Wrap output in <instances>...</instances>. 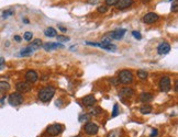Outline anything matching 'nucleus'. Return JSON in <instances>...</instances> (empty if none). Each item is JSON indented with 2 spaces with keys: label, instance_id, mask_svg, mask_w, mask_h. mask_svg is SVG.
Segmentation results:
<instances>
[{
  "label": "nucleus",
  "instance_id": "obj_32",
  "mask_svg": "<svg viewBox=\"0 0 178 137\" xmlns=\"http://www.w3.org/2000/svg\"><path fill=\"white\" fill-rule=\"evenodd\" d=\"M157 135V131L156 129H153V133H152V135H151V137H154Z\"/></svg>",
  "mask_w": 178,
  "mask_h": 137
},
{
  "label": "nucleus",
  "instance_id": "obj_4",
  "mask_svg": "<svg viewBox=\"0 0 178 137\" xmlns=\"http://www.w3.org/2000/svg\"><path fill=\"white\" fill-rule=\"evenodd\" d=\"M158 86H159V89H161V91L163 92H167L170 90V79L169 77H163V78L159 80V83H158Z\"/></svg>",
  "mask_w": 178,
  "mask_h": 137
},
{
  "label": "nucleus",
  "instance_id": "obj_20",
  "mask_svg": "<svg viewBox=\"0 0 178 137\" xmlns=\"http://www.w3.org/2000/svg\"><path fill=\"white\" fill-rule=\"evenodd\" d=\"M140 112H141L142 114H149V113L152 112V106L149 105V104H145V105H143V106L140 109Z\"/></svg>",
  "mask_w": 178,
  "mask_h": 137
},
{
  "label": "nucleus",
  "instance_id": "obj_9",
  "mask_svg": "<svg viewBox=\"0 0 178 137\" xmlns=\"http://www.w3.org/2000/svg\"><path fill=\"white\" fill-rule=\"evenodd\" d=\"M25 79L29 83H33L39 79V75L35 70H29L25 74Z\"/></svg>",
  "mask_w": 178,
  "mask_h": 137
},
{
  "label": "nucleus",
  "instance_id": "obj_12",
  "mask_svg": "<svg viewBox=\"0 0 178 137\" xmlns=\"http://www.w3.org/2000/svg\"><path fill=\"white\" fill-rule=\"evenodd\" d=\"M96 103V98L92 94H88L83 99V104L85 106H91Z\"/></svg>",
  "mask_w": 178,
  "mask_h": 137
},
{
  "label": "nucleus",
  "instance_id": "obj_5",
  "mask_svg": "<svg viewBox=\"0 0 178 137\" xmlns=\"http://www.w3.org/2000/svg\"><path fill=\"white\" fill-rule=\"evenodd\" d=\"M31 83H29L28 81H21L18 82L16 84V89L19 93H25V92H29L31 90Z\"/></svg>",
  "mask_w": 178,
  "mask_h": 137
},
{
  "label": "nucleus",
  "instance_id": "obj_3",
  "mask_svg": "<svg viewBox=\"0 0 178 137\" xmlns=\"http://www.w3.org/2000/svg\"><path fill=\"white\" fill-rule=\"evenodd\" d=\"M23 102V97L19 92H13L9 96V103L13 106H18Z\"/></svg>",
  "mask_w": 178,
  "mask_h": 137
},
{
  "label": "nucleus",
  "instance_id": "obj_35",
  "mask_svg": "<svg viewBox=\"0 0 178 137\" xmlns=\"http://www.w3.org/2000/svg\"><path fill=\"white\" fill-rule=\"evenodd\" d=\"M76 137H80V136H76Z\"/></svg>",
  "mask_w": 178,
  "mask_h": 137
},
{
  "label": "nucleus",
  "instance_id": "obj_2",
  "mask_svg": "<svg viewBox=\"0 0 178 137\" xmlns=\"http://www.w3.org/2000/svg\"><path fill=\"white\" fill-rule=\"evenodd\" d=\"M118 80H119L121 83H124V84L132 82V80H133L132 72H131L130 70H127V69H125V70L120 71L119 77H118Z\"/></svg>",
  "mask_w": 178,
  "mask_h": 137
},
{
  "label": "nucleus",
  "instance_id": "obj_22",
  "mask_svg": "<svg viewBox=\"0 0 178 137\" xmlns=\"http://www.w3.org/2000/svg\"><path fill=\"white\" fill-rule=\"evenodd\" d=\"M13 13H14V11H13L12 9L6 10V11H4V13H2V18H4V19H6V18H8V17H10V16H12Z\"/></svg>",
  "mask_w": 178,
  "mask_h": 137
},
{
  "label": "nucleus",
  "instance_id": "obj_31",
  "mask_svg": "<svg viewBox=\"0 0 178 137\" xmlns=\"http://www.w3.org/2000/svg\"><path fill=\"white\" fill-rule=\"evenodd\" d=\"M178 9V1L177 0H175L174 4H173V6H172V11H174V12H176Z\"/></svg>",
  "mask_w": 178,
  "mask_h": 137
},
{
  "label": "nucleus",
  "instance_id": "obj_34",
  "mask_svg": "<svg viewBox=\"0 0 178 137\" xmlns=\"http://www.w3.org/2000/svg\"><path fill=\"white\" fill-rule=\"evenodd\" d=\"M4 58L0 57V66H1V65H4Z\"/></svg>",
  "mask_w": 178,
  "mask_h": 137
},
{
  "label": "nucleus",
  "instance_id": "obj_15",
  "mask_svg": "<svg viewBox=\"0 0 178 137\" xmlns=\"http://www.w3.org/2000/svg\"><path fill=\"white\" fill-rule=\"evenodd\" d=\"M41 46H42V41H41V40H39V38H36V40H34V41L32 42V43H31V44H30L28 47H29L30 50L33 52V50H37V48H40Z\"/></svg>",
  "mask_w": 178,
  "mask_h": 137
},
{
  "label": "nucleus",
  "instance_id": "obj_30",
  "mask_svg": "<svg viewBox=\"0 0 178 137\" xmlns=\"http://www.w3.org/2000/svg\"><path fill=\"white\" fill-rule=\"evenodd\" d=\"M118 1H119V0H106V4H107L108 6H114V4H118Z\"/></svg>",
  "mask_w": 178,
  "mask_h": 137
},
{
  "label": "nucleus",
  "instance_id": "obj_14",
  "mask_svg": "<svg viewBox=\"0 0 178 137\" xmlns=\"http://www.w3.org/2000/svg\"><path fill=\"white\" fill-rule=\"evenodd\" d=\"M133 4V0H119L118 4H116L118 9H125L130 7Z\"/></svg>",
  "mask_w": 178,
  "mask_h": 137
},
{
  "label": "nucleus",
  "instance_id": "obj_26",
  "mask_svg": "<svg viewBox=\"0 0 178 137\" xmlns=\"http://www.w3.org/2000/svg\"><path fill=\"white\" fill-rule=\"evenodd\" d=\"M118 114H119V105H118V104H114V106H113V113H112V116L116 117Z\"/></svg>",
  "mask_w": 178,
  "mask_h": 137
},
{
  "label": "nucleus",
  "instance_id": "obj_28",
  "mask_svg": "<svg viewBox=\"0 0 178 137\" xmlns=\"http://www.w3.org/2000/svg\"><path fill=\"white\" fill-rule=\"evenodd\" d=\"M100 113H101V109L100 108H96L91 111V114H92V115H99Z\"/></svg>",
  "mask_w": 178,
  "mask_h": 137
},
{
  "label": "nucleus",
  "instance_id": "obj_8",
  "mask_svg": "<svg viewBox=\"0 0 178 137\" xmlns=\"http://www.w3.org/2000/svg\"><path fill=\"white\" fill-rule=\"evenodd\" d=\"M125 32L127 30L125 29H118V30H114L109 33V38H113V40H121V38L124 36Z\"/></svg>",
  "mask_w": 178,
  "mask_h": 137
},
{
  "label": "nucleus",
  "instance_id": "obj_16",
  "mask_svg": "<svg viewBox=\"0 0 178 137\" xmlns=\"http://www.w3.org/2000/svg\"><path fill=\"white\" fill-rule=\"evenodd\" d=\"M134 93V91H133V89H131V88H123V89H121L120 90V94L121 97H131Z\"/></svg>",
  "mask_w": 178,
  "mask_h": 137
},
{
  "label": "nucleus",
  "instance_id": "obj_17",
  "mask_svg": "<svg viewBox=\"0 0 178 137\" xmlns=\"http://www.w3.org/2000/svg\"><path fill=\"white\" fill-rule=\"evenodd\" d=\"M57 32H56V30L54 29V28H47V29L44 31V34H45V36L47 38H55L56 35H57Z\"/></svg>",
  "mask_w": 178,
  "mask_h": 137
},
{
  "label": "nucleus",
  "instance_id": "obj_1",
  "mask_svg": "<svg viewBox=\"0 0 178 137\" xmlns=\"http://www.w3.org/2000/svg\"><path fill=\"white\" fill-rule=\"evenodd\" d=\"M54 94H55V89L53 87H51V86L44 87L39 91V99L43 102H49L50 100H52Z\"/></svg>",
  "mask_w": 178,
  "mask_h": 137
},
{
  "label": "nucleus",
  "instance_id": "obj_25",
  "mask_svg": "<svg viewBox=\"0 0 178 137\" xmlns=\"http://www.w3.org/2000/svg\"><path fill=\"white\" fill-rule=\"evenodd\" d=\"M58 42H68L69 41V38L68 36H65V35H56Z\"/></svg>",
  "mask_w": 178,
  "mask_h": 137
},
{
  "label": "nucleus",
  "instance_id": "obj_29",
  "mask_svg": "<svg viewBox=\"0 0 178 137\" xmlns=\"http://www.w3.org/2000/svg\"><path fill=\"white\" fill-rule=\"evenodd\" d=\"M107 10H108V8L106 6H100V7H98V12H100V13L107 12Z\"/></svg>",
  "mask_w": 178,
  "mask_h": 137
},
{
  "label": "nucleus",
  "instance_id": "obj_11",
  "mask_svg": "<svg viewBox=\"0 0 178 137\" xmlns=\"http://www.w3.org/2000/svg\"><path fill=\"white\" fill-rule=\"evenodd\" d=\"M170 50V45L168 43H162L157 47V53L159 55H166L167 53H169Z\"/></svg>",
  "mask_w": 178,
  "mask_h": 137
},
{
  "label": "nucleus",
  "instance_id": "obj_13",
  "mask_svg": "<svg viewBox=\"0 0 178 137\" xmlns=\"http://www.w3.org/2000/svg\"><path fill=\"white\" fill-rule=\"evenodd\" d=\"M43 47H44L45 50H53L55 48H63L64 45L59 44V43H46V44L43 45Z\"/></svg>",
  "mask_w": 178,
  "mask_h": 137
},
{
  "label": "nucleus",
  "instance_id": "obj_27",
  "mask_svg": "<svg viewBox=\"0 0 178 137\" xmlns=\"http://www.w3.org/2000/svg\"><path fill=\"white\" fill-rule=\"evenodd\" d=\"M132 35H133V38H137V40H141L142 38V35L140 34V32H137V31H133Z\"/></svg>",
  "mask_w": 178,
  "mask_h": 137
},
{
  "label": "nucleus",
  "instance_id": "obj_24",
  "mask_svg": "<svg viewBox=\"0 0 178 137\" xmlns=\"http://www.w3.org/2000/svg\"><path fill=\"white\" fill-rule=\"evenodd\" d=\"M33 38V33L32 32H25L24 35H23V38H24L25 41H31Z\"/></svg>",
  "mask_w": 178,
  "mask_h": 137
},
{
  "label": "nucleus",
  "instance_id": "obj_10",
  "mask_svg": "<svg viewBox=\"0 0 178 137\" xmlns=\"http://www.w3.org/2000/svg\"><path fill=\"white\" fill-rule=\"evenodd\" d=\"M157 19H158V16L156 13L149 12L145 14L144 18H143V21H144L145 23H147V24H151V23H154Z\"/></svg>",
  "mask_w": 178,
  "mask_h": 137
},
{
  "label": "nucleus",
  "instance_id": "obj_21",
  "mask_svg": "<svg viewBox=\"0 0 178 137\" xmlns=\"http://www.w3.org/2000/svg\"><path fill=\"white\" fill-rule=\"evenodd\" d=\"M137 77L140 79H142V80H144V79L147 78V72L144 70H139L137 71Z\"/></svg>",
  "mask_w": 178,
  "mask_h": 137
},
{
  "label": "nucleus",
  "instance_id": "obj_23",
  "mask_svg": "<svg viewBox=\"0 0 178 137\" xmlns=\"http://www.w3.org/2000/svg\"><path fill=\"white\" fill-rule=\"evenodd\" d=\"M120 129H114V131H112L111 133H109L108 137H120Z\"/></svg>",
  "mask_w": 178,
  "mask_h": 137
},
{
  "label": "nucleus",
  "instance_id": "obj_33",
  "mask_svg": "<svg viewBox=\"0 0 178 137\" xmlns=\"http://www.w3.org/2000/svg\"><path fill=\"white\" fill-rule=\"evenodd\" d=\"M14 40H16L17 42H20L21 41V38H20V36H18V35H16V36H14Z\"/></svg>",
  "mask_w": 178,
  "mask_h": 137
},
{
  "label": "nucleus",
  "instance_id": "obj_7",
  "mask_svg": "<svg viewBox=\"0 0 178 137\" xmlns=\"http://www.w3.org/2000/svg\"><path fill=\"white\" fill-rule=\"evenodd\" d=\"M63 131V126L61 124H53L50 125L47 127V133L52 135V136H56L58 134H61Z\"/></svg>",
  "mask_w": 178,
  "mask_h": 137
},
{
  "label": "nucleus",
  "instance_id": "obj_19",
  "mask_svg": "<svg viewBox=\"0 0 178 137\" xmlns=\"http://www.w3.org/2000/svg\"><path fill=\"white\" fill-rule=\"evenodd\" d=\"M10 89V84L6 81H0V94L1 93H6Z\"/></svg>",
  "mask_w": 178,
  "mask_h": 137
},
{
  "label": "nucleus",
  "instance_id": "obj_18",
  "mask_svg": "<svg viewBox=\"0 0 178 137\" xmlns=\"http://www.w3.org/2000/svg\"><path fill=\"white\" fill-rule=\"evenodd\" d=\"M140 100H141L142 102L147 103V102L153 100V96H152L151 93H142L141 96H140Z\"/></svg>",
  "mask_w": 178,
  "mask_h": 137
},
{
  "label": "nucleus",
  "instance_id": "obj_6",
  "mask_svg": "<svg viewBox=\"0 0 178 137\" xmlns=\"http://www.w3.org/2000/svg\"><path fill=\"white\" fill-rule=\"evenodd\" d=\"M99 131V127L98 125L95 124V123H87L85 125V133L88 134V135H96Z\"/></svg>",
  "mask_w": 178,
  "mask_h": 137
}]
</instances>
